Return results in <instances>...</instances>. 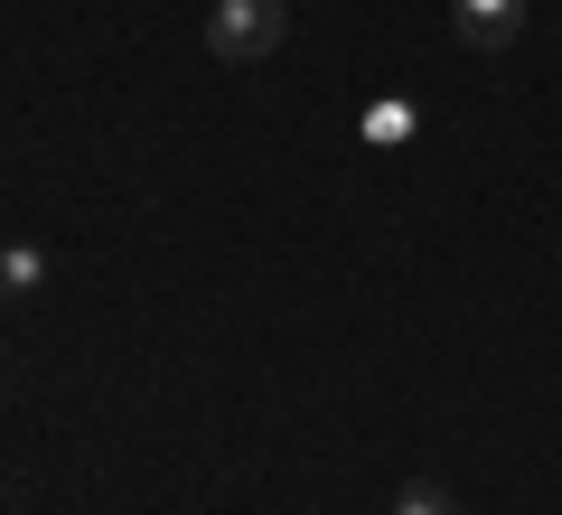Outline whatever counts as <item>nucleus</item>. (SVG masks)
I'll return each instance as SVG.
<instances>
[{
  "mask_svg": "<svg viewBox=\"0 0 562 515\" xmlns=\"http://www.w3.org/2000/svg\"><path fill=\"white\" fill-rule=\"evenodd\" d=\"M281 29H291V0H216V10H206V47H216L225 66L272 57Z\"/></svg>",
  "mask_w": 562,
  "mask_h": 515,
  "instance_id": "1",
  "label": "nucleus"
},
{
  "mask_svg": "<svg viewBox=\"0 0 562 515\" xmlns=\"http://www.w3.org/2000/svg\"><path fill=\"white\" fill-rule=\"evenodd\" d=\"M450 20H460V38H469V47H506V38L525 29V0H460Z\"/></svg>",
  "mask_w": 562,
  "mask_h": 515,
  "instance_id": "2",
  "label": "nucleus"
},
{
  "mask_svg": "<svg viewBox=\"0 0 562 515\" xmlns=\"http://www.w3.org/2000/svg\"><path fill=\"white\" fill-rule=\"evenodd\" d=\"M366 132H375V141H403V132H413V113H403V103H375V113H366Z\"/></svg>",
  "mask_w": 562,
  "mask_h": 515,
  "instance_id": "5",
  "label": "nucleus"
},
{
  "mask_svg": "<svg viewBox=\"0 0 562 515\" xmlns=\"http://www.w3.org/2000/svg\"><path fill=\"white\" fill-rule=\"evenodd\" d=\"M394 515H460V496H450L441 478H413V488L394 496Z\"/></svg>",
  "mask_w": 562,
  "mask_h": 515,
  "instance_id": "4",
  "label": "nucleus"
},
{
  "mask_svg": "<svg viewBox=\"0 0 562 515\" xmlns=\"http://www.w3.org/2000/svg\"><path fill=\"white\" fill-rule=\"evenodd\" d=\"M47 291V254L38 244H0V300H38Z\"/></svg>",
  "mask_w": 562,
  "mask_h": 515,
  "instance_id": "3",
  "label": "nucleus"
}]
</instances>
